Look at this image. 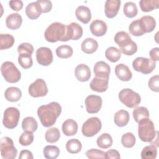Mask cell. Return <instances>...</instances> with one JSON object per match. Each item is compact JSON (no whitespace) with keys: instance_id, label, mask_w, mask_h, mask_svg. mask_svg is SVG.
<instances>
[{"instance_id":"1","label":"cell","mask_w":159,"mask_h":159,"mask_svg":"<svg viewBox=\"0 0 159 159\" xmlns=\"http://www.w3.org/2000/svg\"><path fill=\"white\" fill-rule=\"evenodd\" d=\"M61 112V107L57 102L42 105L37 109V115L43 126L49 127L56 122Z\"/></svg>"},{"instance_id":"2","label":"cell","mask_w":159,"mask_h":159,"mask_svg":"<svg viewBox=\"0 0 159 159\" xmlns=\"http://www.w3.org/2000/svg\"><path fill=\"white\" fill-rule=\"evenodd\" d=\"M138 135L140 139L144 142H150L155 137L156 131L153 122L148 118L139 122Z\"/></svg>"},{"instance_id":"3","label":"cell","mask_w":159,"mask_h":159,"mask_svg":"<svg viewBox=\"0 0 159 159\" xmlns=\"http://www.w3.org/2000/svg\"><path fill=\"white\" fill-rule=\"evenodd\" d=\"M66 33V26L62 23L55 22L52 23L45 30V39L49 42L61 41Z\"/></svg>"},{"instance_id":"4","label":"cell","mask_w":159,"mask_h":159,"mask_svg":"<svg viewBox=\"0 0 159 159\" xmlns=\"http://www.w3.org/2000/svg\"><path fill=\"white\" fill-rule=\"evenodd\" d=\"M1 71L4 80L11 83L18 82L21 77L20 71L11 61L4 62L1 65Z\"/></svg>"},{"instance_id":"5","label":"cell","mask_w":159,"mask_h":159,"mask_svg":"<svg viewBox=\"0 0 159 159\" xmlns=\"http://www.w3.org/2000/svg\"><path fill=\"white\" fill-rule=\"evenodd\" d=\"M119 99L122 103L129 108H134L141 102L140 95L129 88L122 89L118 95Z\"/></svg>"},{"instance_id":"6","label":"cell","mask_w":159,"mask_h":159,"mask_svg":"<svg viewBox=\"0 0 159 159\" xmlns=\"http://www.w3.org/2000/svg\"><path fill=\"white\" fill-rule=\"evenodd\" d=\"M156 66V61L150 58L137 57L132 62L133 68L143 74L147 75L153 71Z\"/></svg>"},{"instance_id":"7","label":"cell","mask_w":159,"mask_h":159,"mask_svg":"<svg viewBox=\"0 0 159 159\" xmlns=\"http://www.w3.org/2000/svg\"><path fill=\"white\" fill-rule=\"evenodd\" d=\"M102 124L100 119L96 117L89 118L82 126V133L87 137H91L97 134L101 129Z\"/></svg>"},{"instance_id":"8","label":"cell","mask_w":159,"mask_h":159,"mask_svg":"<svg viewBox=\"0 0 159 159\" xmlns=\"http://www.w3.org/2000/svg\"><path fill=\"white\" fill-rule=\"evenodd\" d=\"M19 118L20 112L17 108L14 107H7L4 112L3 125L7 129H12L17 125Z\"/></svg>"},{"instance_id":"9","label":"cell","mask_w":159,"mask_h":159,"mask_svg":"<svg viewBox=\"0 0 159 159\" xmlns=\"http://www.w3.org/2000/svg\"><path fill=\"white\" fill-rule=\"evenodd\" d=\"M17 150L14 145L12 140L8 137H3L1 140V155L4 159H14L16 157Z\"/></svg>"},{"instance_id":"10","label":"cell","mask_w":159,"mask_h":159,"mask_svg":"<svg viewBox=\"0 0 159 159\" xmlns=\"http://www.w3.org/2000/svg\"><path fill=\"white\" fill-rule=\"evenodd\" d=\"M29 93L34 98L45 96L48 93V88L45 81L42 78H38L29 87Z\"/></svg>"},{"instance_id":"11","label":"cell","mask_w":159,"mask_h":159,"mask_svg":"<svg viewBox=\"0 0 159 159\" xmlns=\"http://www.w3.org/2000/svg\"><path fill=\"white\" fill-rule=\"evenodd\" d=\"M82 27L76 22H71L66 26V33L61 41L66 42L69 40H76L80 39L82 37Z\"/></svg>"},{"instance_id":"12","label":"cell","mask_w":159,"mask_h":159,"mask_svg":"<svg viewBox=\"0 0 159 159\" xmlns=\"http://www.w3.org/2000/svg\"><path fill=\"white\" fill-rule=\"evenodd\" d=\"M102 104V98L97 95H89L85 99V106L86 111L89 114L98 112Z\"/></svg>"},{"instance_id":"13","label":"cell","mask_w":159,"mask_h":159,"mask_svg":"<svg viewBox=\"0 0 159 159\" xmlns=\"http://www.w3.org/2000/svg\"><path fill=\"white\" fill-rule=\"evenodd\" d=\"M37 62L43 66H48L53 61V53L52 50L45 47L39 48L36 51Z\"/></svg>"},{"instance_id":"14","label":"cell","mask_w":159,"mask_h":159,"mask_svg":"<svg viewBox=\"0 0 159 159\" xmlns=\"http://www.w3.org/2000/svg\"><path fill=\"white\" fill-rule=\"evenodd\" d=\"M120 2V0H107L106 1L104 12L107 17L111 19L117 14Z\"/></svg>"},{"instance_id":"15","label":"cell","mask_w":159,"mask_h":159,"mask_svg":"<svg viewBox=\"0 0 159 159\" xmlns=\"http://www.w3.org/2000/svg\"><path fill=\"white\" fill-rule=\"evenodd\" d=\"M93 70L96 77L109 79L111 67L107 63L103 61H98L94 65Z\"/></svg>"},{"instance_id":"16","label":"cell","mask_w":159,"mask_h":159,"mask_svg":"<svg viewBox=\"0 0 159 159\" xmlns=\"http://www.w3.org/2000/svg\"><path fill=\"white\" fill-rule=\"evenodd\" d=\"M107 26L105 22L96 19L90 24V30L93 35L96 37L103 36L107 32Z\"/></svg>"},{"instance_id":"17","label":"cell","mask_w":159,"mask_h":159,"mask_svg":"<svg viewBox=\"0 0 159 159\" xmlns=\"http://www.w3.org/2000/svg\"><path fill=\"white\" fill-rule=\"evenodd\" d=\"M75 75L78 81L84 82L89 80L91 73L88 66L85 64H80L75 68Z\"/></svg>"},{"instance_id":"18","label":"cell","mask_w":159,"mask_h":159,"mask_svg":"<svg viewBox=\"0 0 159 159\" xmlns=\"http://www.w3.org/2000/svg\"><path fill=\"white\" fill-rule=\"evenodd\" d=\"M115 73L117 78L122 81H129L132 77V74L129 68L122 63L118 64L116 66Z\"/></svg>"},{"instance_id":"19","label":"cell","mask_w":159,"mask_h":159,"mask_svg":"<svg viewBox=\"0 0 159 159\" xmlns=\"http://www.w3.org/2000/svg\"><path fill=\"white\" fill-rule=\"evenodd\" d=\"M109 79L95 76L90 83V88L93 91L103 93L108 88Z\"/></svg>"},{"instance_id":"20","label":"cell","mask_w":159,"mask_h":159,"mask_svg":"<svg viewBox=\"0 0 159 159\" xmlns=\"http://www.w3.org/2000/svg\"><path fill=\"white\" fill-rule=\"evenodd\" d=\"M76 18L82 23L88 24L91 19V13L89 7L85 6H78L75 11Z\"/></svg>"},{"instance_id":"21","label":"cell","mask_w":159,"mask_h":159,"mask_svg":"<svg viewBox=\"0 0 159 159\" xmlns=\"http://www.w3.org/2000/svg\"><path fill=\"white\" fill-rule=\"evenodd\" d=\"M22 22V19L18 13H12L9 14L6 19V25L7 28L12 30L19 29Z\"/></svg>"},{"instance_id":"22","label":"cell","mask_w":159,"mask_h":159,"mask_svg":"<svg viewBox=\"0 0 159 159\" xmlns=\"http://www.w3.org/2000/svg\"><path fill=\"white\" fill-rule=\"evenodd\" d=\"M62 131L66 136L75 135L78 131L77 122L71 119L66 120L62 124Z\"/></svg>"},{"instance_id":"23","label":"cell","mask_w":159,"mask_h":159,"mask_svg":"<svg viewBox=\"0 0 159 159\" xmlns=\"http://www.w3.org/2000/svg\"><path fill=\"white\" fill-rule=\"evenodd\" d=\"M130 119L129 112L124 109L117 111L114 114V121L116 125L119 127L125 126Z\"/></svg>"},{"instance_id":"24","label":"cell","mask_w":159,"mask_h":159,"mask_svg":"<svg viewBox=\"0 0 159 159\" xmlns=\"http://www.w3.org/2000/svg\"><path fill=\"white\" fill-rule=\"evenodd\" d=\"M41 13V9L37 1L29 3L25 7V14L30 19H37Z\"/></svg>"},{"instance_id":"25","label":"cell","mask_w":159,"mask_h":159,"mask_svg":"<svg viewBox=\"0 0 159 159\" xmlns=\"http://www.w3.org/2000/svg\"><path fill=\"white\" fill-rule=\"evenodd\" d=\"M81 48L83 52L87 54H91L98 49V43L93 38H86L83 41Z\"/></svg>"},{"instance_id":"26","label":"cell","mask_w":159,"mask_h":159,"mask_svg":"<svg viewBox=\"0 0 159 159\" xmlns=\"http://www.w3.org/2000/svg\"><path fill=\"white\" fill-rule=\"evenodd\" d=\"M4 96L8 101L17 102L22 97V91L17 87H9L6 89Z\"/></svg>"},{"instance_id":"27","label":"cell","mask_w":159,"mask_h":159,"mask_svg":"<svg viewBox=\"0 0 159 159\" xmlns=\"http://www.w3.org/2000/svg\"><path fill=\"white\" fill-rule=\"evenodd\" d=\"M114 41L120 48H122L129 44L132 39L128 33L124 31H120L115 35Z\"/></svg>"},{"instance_id":"28","label":"cell","mask_w":159,"mask_h":159,"mask_svg":"<svg viewBox=\"0 0 159 159\" xmlns=\"http://www.w3.org/2000/svg\"><path fill=\"white\" fill-rule=\"evenodd\" d=\"M139 20L142 25L145 33L151 32L155 28L156 22L153 17L150 16H144Z\"/></svg>"},{"instance_id":"29","label":"cell","mask_w":159,"mask_h":159,"mask_svg":"<svg viewBox=\"0 0 159 159\" xmlns=\"http://www.w3.org/2000/svg\"><path fill=\"white\" fill-rule=\"evenodd\" d=\"M38 124L36 120L33 117H25L22 122V129L24 131L34 132L37 130Z\"/></svg>"},{"instance_id":"30","label":"cell","mask_w":159,"mask_h":159,"mask_svg":"<svg viewBox=\"0 0 159 159\" xmlns=\"http://www.w3.org/2000/svg\"><path fill=\"white\" fill-rule=\"evenodd\" d=\"M130 33L134 36H141L145 34L143 28L139 19L132 21L129 27Z\"/></svg>"},{"instance_id":"31","label":"cell","mask_w":159,"mask_h":159,"mask_svg":"<svg viewBox=\"0 0 159 159\" xmlns=\"http://www.w3.org/2000/svg\"><path fill=\"white\" fill-rule=\"evenodd\" d=\"M97 145L101 148H108L112 144V138L107 133H104L98 137L96 140Z\"/></svg>"},{"instance_id":"32","label":"cell","mask_w":159,"mask_h":159,"mask_svg":"<svg viewBox=\"0 0 159 159\" xmlns=\"http://www.w3.org/2000/svg\"><path fill=\"white\" fill-rule=\"evenodd\" d=\"M105 56L108 60L114 63L120 59L121 57V52L116 47H110L106 49L105 52Z\"/></svg>"},{"instance_id":"33","label":"cell","mask_w":159,"mask_h":159,"mask_svg":"<svg viewBox=\"0 0 159 159\" xmlns=\"http://www.w3.org/2000/svg\"><path fill=\"white\" fill-rule=\"evenodd\" d=\"M81 143L76 139H71L68 140L66 143V149L70 153H78L81 151Z\"/></svg>"},{"instance_id":"34","label":"cell","mask_w":159,"mask_h":159,"mask_svg":"<svg viewBox=\"0 0 159 159\" xmlns=\"http://www.w3.org/2000/svg\"><path fill=\"white\" fill-rule=\"evenodd\" d=\"M157 155V148L152 144L145 147L141 152L142 159H155Z\"/></svg>"},{"instance_id":"35","label":"cell","mask_w":159,"mask_h":159,"mask_svg":"<svg viewBox=\"0 0 159 159\" xmlns=\"http://www.w3.org/2000/svg\"><path fill=\"white\" fill-rule=\"evenodd\" d=\"M133 117L135 121L139 123L140 120L149 117V111L146 107L139 106L134 109Z\"/></svg>"},{"instance_id":"36","label":"cell","mask_w":159,"mask_h":159,"mask_svg":"<svg viewBox=\"0 0 159 159\" xmlns=\"http://www.w3.org/2000/svg\"><path fill=\"white\" fill-rule=\"evenodd\" d=\"M14 43V37L8 34H0V49H7L12 47Z\"/></svg>"},{"instance_id":"37","label":"cell","mask_w":159,"mask_h":159,"mask_svg":"<svg viewBox=\"0 0 159 159\" xmlns=\"http://www.w3.org/2000/svg\"><path fill=\"white\" fill-rule=\"evenodd\" d=\"M140 7L143 12H150L157 9L159 6L158 0H141L139 2Z\"/></svg>"},{"instance_id":"38","label":"cell","mask_w":159,"mask_h":159,"mask_svg":"<svg viewBox=\"0 0 159 159\" xmlns=\"http://www.w3.org/2000/svg\"><path fill=\"white\" fill-rule=\"evenodd\" d=\"M60 137V132L58 128L52 127L48 129L45 134V138L47 142L48 143H55L57 142Z\"/></svg>"},{"instance_id":"39","label":"cell","mask_w":159,"mask_h":159,"mask_svg":"<svg viewBox=\"0 0 159 159\" xmlns=\"http://www.w3.org/2000/svg\"><path fill=\"white\" fill-rule=\"evenodd\" d=\"M73 48L68 45H62L58 47L56 49L57 55L61 58H68L73 55Z\"/></svg>"},{"instance_id":"40","label":"cell","mask_w":159,"mask_h":159,"mask_svg":"<svg viewBox=\"0 0 159 159\" xmlns=\"http://www.w3.org/2000/svg\"><path fill=\"white\" fill-rule=\"evenodd\" d=\"M123 9H124L123 10L124 13L125 15V16L129 18H132L135 17L138 13L137 7L135 3L132 1L127 2L126 3H125V4L124 5Z\"/></svg>"},{"instance_id":"41","label":"cell","mask_w":159,"mask_h":159,"mask_svg":"<svg viewBox=\"0 0 159 159\" xmlns=\"http://www.w3.org/2000/svg\"><path fill=\"white\" fill-rule=\"evenodd\" d=\"M43 155L47 159L57 158L60 154L59 148L55 145H47L43 148Z\"/></svg>"},{"instance_id":"42","label":"cell","mask_w":159,"mask_h":159,"mask_svg":"<svg viewBox=\"0 0 159 159\" xmlns=\"http://www.w3.org/2000/svg\"><path fill=\"white\" fill-rule=\"evenodd\" d=\"M136 139L134 135L131 132H127L122 135L121 137V143L125 148H131L135 144Z\"/></svg>"},{"instance_id":"43","label":"cell","mask_w":159,"mask_h":159,"mask_svg":"<svg viewBox=\"0 0 159 159\" xmlns=\"http://www.w3.org/2000/svg\"><path fill=\"white\" fill-rule=\"evenodd\" d=\"M18 62L21 67L24 69L30 68L33 64L31 55L29 54H19L18 57Z\"/></svg>"},{"instance_id":"44","label":"cell","mask_w":159,"mask_h":159,"mask_svg":"<svg viewBox=\"0 0 159 159\" xmlns=\"http://www.w3.org/2000/svg\"><path fill=\"white\" fill-rule=\"evenodd\" d=\"M34 141V135L32 132L24 131L20 136L19 142L22 146H27L30 145Z\"/></svg>"},{"instance_id":"45","label":"cell","mask_w":159,"mask_h":159,"mask_svg":"<svg viewBox=\"0 0 159 159\" xmlns=\"http://www.w3.org/2000/svg\"><path fill=\"white\" fill-rule=\"evenodd\" d=\"M86 157L90 159H99V158H106V155H105V152L98 150L96 148H91L88 151L86 152L85 153Z\"/></svg>"},{"instance_id":"46","label":"cell","mask_w":159,"mask_h":159,"mask_svg":"<svg viewBox=\"0 0 159 159\" xmlns=\"http://www.w3.org/2000/svg\"><path fill=\"white\" fill-rule=\"evenodd\" d=\"M120 50L126 55H132L137 51V45L134 41H131L129 44L124 47L120 48Z\"/></svg>"},{"instance_id":"47","label":"cell","mask_w":159,"mask_h":159,"mask_svg":"<svg viewBox=\"0 0 159 159\" xmlns=\"http://www.w3.org/2000/svg\"><path fill=\"white\" fill-rule=\"evenodd\" d=\"M17 52L19 54H29L32 55L34 52V47L29 43H22L18 46Z\"/></svg>"},{"instance_id":"48","label":"cell","mask_w":159,"mask_h":159,"mask_svg":"<svg viewBox=\"0 0 159 159\" xmlns=\"http://www.w3.org/2000/svg\"><path fill=\"white\" fill-rule=\"evenodd\" d=\"M149 88L155 92L159 91V76L158 75L153 76L150 78L148 82Z\"/></svg>"},{"instance_id":"49","label":"cell","mask_w":159,"mask_h":159,"mask_svg":"<svg viewBox=\"0 0 159 159\" xmlns=\"http://www.w3.org/2000/svg\"><path fill=\"white\" fill-rule=\"evenodd\" d=\"M37 2L39 4L42 13H47L51 11L52 8V4L48 0H38Z\"/></svg>"},{"instance_id":"50","label":"cell","mask_w":159,"mask_h":159,"mask_svg":"<svg viewBox=\"0 0 159 159\" xmlns=\"http://www.w3.org/2000/svg\"><path fill=\"white\" fill-rule=\"evenodd\" d=\"M9 7L14 11H19L23 7V2L20 0H12L9 2Z\"/></svg>"},{"instance_id":"51","label":"cell","mask_w":159,"mask_h":159,"mask_svg":"<svg viewBox=\"0 0 159 159\" xmlns=\"http://www.w3.org/2000/svg\"><path fill=\"white\" fill-rule=\"evenodd\" d=\"M106 158L110 159V158H120V153L119 152L114 149H111L107 150L106 152H105Z\"/></svg>"},{"instance_id":"52","label":"cell","mask_w":159,"mask_h":159,"mask_svg":"<svg viewBox=\"0 0 159 159\" xmlns=\"http://www.w3.org/2000/svg\"><path fill=\"white\" fill-rule=\"evenodd\" d=\"M19 159H33L34 156L32 153L27 150H22L20 152V155L19 157Z\"/></svg>"},{"instance_id":"53","label":"cell","mask_w":159,"mask_h":159,"mask_svg":"<svg viewBox=\"0 0 159 159\" xmlns=\"http://www.w3.org/2000/svg\"><path fill=\"white\" fill-rule=\"evenodd\" d=\"M158 53H159V48L158 47H155L150 50L149 52V55L151 57V59L153 61H158Z\"/></svg>"}]
</instances>
